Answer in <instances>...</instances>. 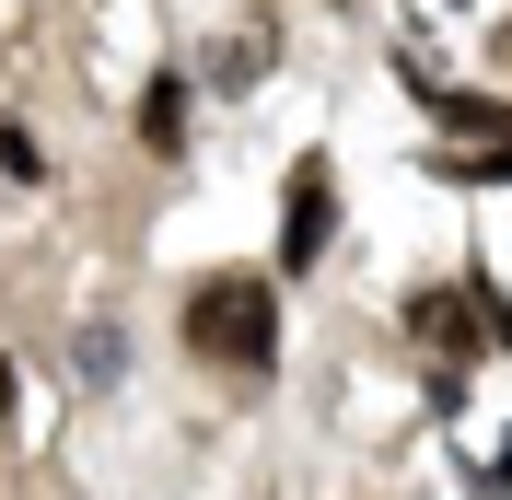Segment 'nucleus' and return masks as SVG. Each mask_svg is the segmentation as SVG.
<instances>
[{
	"label": "nucleus",
	"instance_id": "obj_1",
	"mask_svg": "<svg viewBox=\"0 0 512 500\" xmlns=\"http://www.w3.org/2000/svg\"><path fill=\"white\" fill-rule=\"evenodd\" d=\"M187 338L210 349V361H233V373H268V361H280V280H268V268L198 280L187 291Z\"/></svg>",
	"mask_w": 512,
	"mask_h": 500
},
{
	"label": "nucleus",
	"instance_id": "obj_2",
	"mask_svg": "<svg viewBox=\"0 0 512 500\" xmlns=\"http://www.w3.org/2000/svg\"><path fill=\"white\" fill-rule=\"evenodd\" d=\"M326 233H338V175H326V152L291 163V198H280V268H315Z\"/></svg>",
	"mask_w": 512,
	"mask_h": 500
},
{
	"label": "nucleus",
	"instance_id": "obj_3",
	"mask_svg": "<svg viewBox=\"0 0 512 500\" xmlns=\"http://www.w3.org/2000/svg\"><path fill=\"white\" fill-rule=\"evenodd\" d=\"M466 326H478V303H454V291H419L408 303V338H431V349H454Z\"/></svg>",
	"mask_w": 512,
	"mask_h": 500
},
{
	"label": "nucleus",
	"instance_id": "obj_4",
	"mask_svg": "<svg viewBox=\"0 0 512 500\" xmlns=\"http://www.w3.org/2000/svg\"><path fill=\"white\" fill-rule=\"evenodd\" d=\"M140 128H152V152H175V140H187V82H152V105H140Z\"/></svg>",
	"mask_w": 512,
	"mask_h": 500
},
{
	"label": "nucleus",
	"instance_id": "obj_5",
	"mask_svg": "<svg viewBox=\"0 0 512 500\" xmlns=\"http://www.w3.org/2000/svg\"><path fill=\"white\" fill-rule=\"evenodd\" d=\"M478 326H489V338L512 349V303H501V280H478Z\"/></svg>",
	"mask_w": 512,
	"mask_h": 500
},
{
	"label": "nucleus",
	"instance_id": "obj_6",
	"mask_svg": "<svg viewBox=\"0 0 512 500\" xmlns=\"http://www.w3.org/2000/svg\"><path fill=\"white\" fill-rule=\"evenodd\" d=\"M0 407H12V361H0Z\"/></svg>",
	"mask_w": 512,
	"mask_h": 500
},
{
	"label": "nucleus",
	"instance_id": "obj_7",
	"mask_svg": "<svg viewBox=\"0 0 512 500\" xmlns=\"http://www.w3.org/2000/svg\"><path fill=\"white\" fill-rule=\"evenodd\" d=\"M501 47H512V35H501Z\"/></svg>",
	"mask_w": 512,
	"mask_h": 500
}]
</instances>
